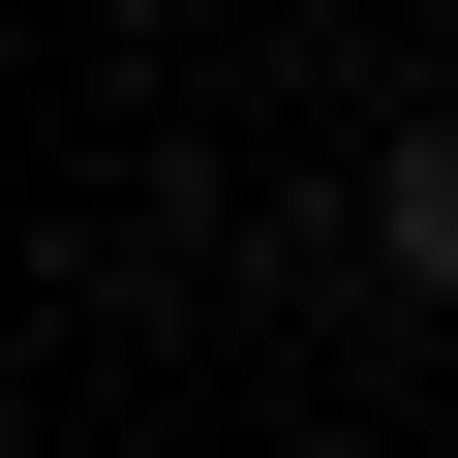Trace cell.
<instances>
[{
    "label": "cell",
    "mask_w": 458,
    "mask_h": 458,
    "mask_svg": "<svg viewBox=\"0 0 458 458\" xmlns=\"http://www.w3.org/2000/svg\"><path fill=\"white\" fill-rule=\"evenodd\" d=\"M336 214H367V276H397V306H458V123H397Z\"/></svg>",
    "instance_id": "cell-1"
}]
</instances>
